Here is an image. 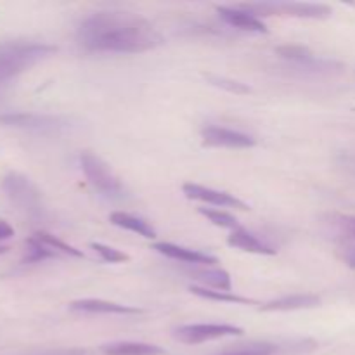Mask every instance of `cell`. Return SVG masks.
<instances>
[{"label": "cell", "mask_w": 355, "mask_h": 355, "mask_svg": "<svg viewBox=\"0 0 355 355\" xmlns=\"http://www.w3.org/2000/svg\"><path fill=\"white\" fill-rule=\"evenodd\" d=\"M44 355H85L80 350H68V352H54V354H44Z\"/></svg>", "instance_id": "f1b7e54d"}, {"label": "cell", "mask_w": 355, "mask_h": 355, "mask_svg": "<svg viewBox=\"0 0 355 355\" xmlns=\"http://www.w3.org/2000/svg\"><path fill=\"white\" fill-rule=\"evenodd\" d=\"M279 347L274 345V343H252V345L239 347V349L227 350V352H222L218 355H274L277 352Z\"/></svg>", "instance_id": "cb8c5ba5"}, {"label": "cell", "mask_w": 355, "mask_h": 355, "mask_svg": "<svg viewBox=\"0 0 355 355\" xmlns=\"http://www.w3.org/2000/svg\"><path fill=\"white\" fill-rule=\"evenodd\" d=\"M35 238L40 239L44 245H47L49 248L54 250L55 253H62V255L75 257V259H83L82 250H76L75 246L68 245V243H64L62 239L55 238V236L49 234V232H37V234H35Z\"/></svg>", "instance_id": "7402d4cb"}, {"label": "cell", "mask_w": 355, "mask_h": 355, "mask_svg": "<svg viewBox=\"0 0 355 355\" xmlns=\"http://www.w3.org/2000/svg\"><path fill=\"white\" fill-rule=\"evenodd\" d=\"M182 191L189 200L203 201V203L214 205V207H220V208L250 210V205H246L245 201L236 198L234 194L225 193V191L211 189V187H205V186H200V184H193V182L184 184Z\"/></svg>", "instance_id": "30bf717a"}, {"label": "cell", "mask_w": 355, "mask_h": 355, "mask_svg": "<svg viewBox=\"0 0 355 355\" xmlns=\"http://www.w3.org/2000/svg\"><path fill=\"white\" fill-rule=\"evenodd\" d=\"M343 260H345L352 269H355V246H350V248L345 250V253H343Z\"/></svg>", "instance_id": "83f0119b"}, {"label": "cell", "mask_w": 355, "mask_h": 355, "mask_svg": "<svg viewBox=\"0 0 355 355\" xmlns=\"http://www.w3.org/2000/svg\"><path fill=\"white\" fill-rule=\"evenodd\" d=\"M55 47L40 42H6L0 44V85L16 78L28 68L54 54Z\"/></svg>", "instance_id": "7a4b0ae2"}, {"label": "cell", "mask_w": 355, "mask_h": 355, "mask_svg": "<svg viewBox=\"0 0 355 355\" xmlns=\"http://www.w3.org/2000/svg\"><path fill=\"white\" fill-rule=\"evenodd\" d=\"M58 255L59 253H55L54 250H51L47 245H44L40 239H37L33 236V238L26 239V253H24L23 262L38 263V262H44V260L47 259H54V257Z\"/></svg>", "instance_id": "ffe728a7"}, {"label": "cell", "mask_w": 355, "mask_h": 355, "mask_svg": "<svg viewBox=\"0 0 355 355\" xmlns=\"http://www.w3.org/2000/svg\"><path fill=\"white\" fill-rule=\"evenodd\" d=\"M110 218L114 225H118V227L127 229V231L130 232H135V234L142 236V238L146 239L156 238V231L151 227L149 222L144 220V218H139L135 217V215L125 214V211H114V214H111Z\"/></svg>", "instance_id": "e0dca14e"}, {"label": "cell", "mask_w": 355, "mask_h": 355, "mask_svg": "<svg viewBox=\"0 0 355 355\" xmlns=\"http://www.w3.org/2000/svg\"><path fill=\"white\" fill-rule=\"evenodd\" d=\"M340 225L345 229L347 234L355 238V217H340Z\"/></svg>", "instance_id": "484cf974"}, {"label": "cell", "mask_w": 355, "mask_h": 355, "mask_svg": "<svg viewBox=\"0 0 355 355\" xmlns=\"http://www.w3.org/2000/svg\"><path fill=\"white\" fill-rule=\"evenodd\" d=\"M90 248L107 263H120V262H128L130 257L127 253L120 252L116 248H111V246L103 245V243H90Z\"/></svg>", "instance_id": "d4e9b609"}, {"label": "cell", "mask_w": 355, "mask_h": 355, "mask_svg": "<svg viewBox=\"0 0 355 355\" xmlns=\"http://www.w3.org/2000/svg\"><path fill=\"white\" fill-rule=\"evenodd\" d=\"M187 274L196 281H200L203 288H210V290L217 291H232L231 276L224 269H217V267L196 269V267H191V269H187Z\"/></svg>", "instance_id": "9a60e30c"}, {"label": "cell", "mask_w": 355, "mask_h": 355, "mask_svg": "<svg viewBox=\"0 0 355 355\" xmlns=\"http://www.w3.org/2000/svg\"><path fill=\"white\" fill-rule=\"evenodd\" d=\"M277 54L283 59L290 61L297 68L305 69V71L318 73V75H335V73L343 71L342 62L335 61V59L319 58V55L312 54L307 47L302 45H283L277 49Z\"/></svg>", "instance_id": "52a82bcc"}, {"label": "cell", "mask_w": 355, "mask_h": 355, "mask_svg": "<svg viewBox=\"0 0 355 355\" xmlns=\"http://www.w3.org/2000/svg\"><path fill=\"white\" fill-rule=\"evenodd\" d=\"M217 12L229 26H234L243 31H253V33H269L266 23L255 14L248 12V10L241 9V7H227V6H218Z\"/></svg>", "instance_id": "7c38bea8"}, {"label": "cell", "mask_w": 355, "mask_h": 355, "mask_svg": "<svg viewBox=\"0 0 355 355\" xmlns=\"http://www.w3.org/2000/svg\"><path fill=\"white\" fill-rule=\"evenodd\" d=\"M0 123L21 130L40 132V134H58L71 127V120L59 114L40 113H9L0 116Z\"/></svg>", "instance_id": "8992f818"}, {"label": "cell", "mask_w": 355, "mask_h": 355, "mask_svg": "<svg viewBox=\"0 0 355 355\" xmlns=\"http://www.w3.org/2000/svg\"><path fill=\"white\" fill-rule=\"evenodd\" d=\"M203 144L208 148H227V149H246L257 144L255 137L245 134V132L232 130V128L217 127L210 125L201 130Z\"/></svg>", "instance_id": "9c48e42d"}, {"label": "cell", "mask_w": 355, "mask_h": 355, "mask_svg": "<svg viewBox=\"0 0 355 355\" xmlns=\"http://www.w3.org/2000/svg\"><path fill=\"white\" fill-rule=\"evenodd\" d=\"M103 352L106 355H163L165 350L156 345H151V343L118 342L104 345Z\"/></svg>", "instance_id": "ac0fdd59"}, {"label": "cell", "mask_w": 355, "mask_h": 355, "mask_svg": "<svg viewBox=\"0 0 355 355\" xmlns=\"http://www.w3.org/2000/svg\"><path fill=\"white\" fill-rule=\"evenodd\" d=\"M243 329L232 324H186L173 329V336L179 342L187 345H198V343L211 342V340L227 338V336H241Z\"/></svg>", "instance_id": "ba28073f"}, {"label": "cell", "mask_w": 355, "mask_h": 355, "mask_svg": "<svg viewBox=\"0 0 355 355\" xmlns=\"http://www.w3.org/2000/svg\"><path fill=\"white\" fill-rule=\"evenodd\" d=\"M189 291L196 295V297L207 298V300H214V302H222V304H236V305L255 304V300H252V298L241 297V295H236L232 293V291H217V290H210V288H203V286H191Z\"/></svg>", "instance_id": "d6986e66"}, {"label": "cell", "mask_w": 355, "mask_h": 355, "mask_svg": "<svg viewBox=\"0 0 355 355\" xmlns=\"http://www.w3.org/2000/svg\"><path fill=\"white\" fill-rule=\"evenodd\" d=\"M80 165H82V170L85 173L87 180L90 182V186L99 191L103 196L113 198V200L123 198V184L120 182V179L111 172L110 166L99 156L90 151H83L80 155Z\"/></svg>", "instance_id": "5b68a950"}, {"label": "cell", "mask_w": 355, "mask_h": 355, "mask_svg": "<svg viewBox=\"0 0 355 355\" xmlns=\"http://www.w3.org/2000/svg\"><path fill=\"white\" fill-rule=\"evenodd\" d=\"M7 250H9V248H6V246H0V255H2V253H6Z\"/></svg>", "instance_id": "f546056e"}, {"label": "cell", "mask_w": 355, "mask_h": 355, "mask_svg": "<svg viewBox=\"0 0 355 355\" xmlns=\"http://www.w3.org/2000/svg\"><path fill=\"white\" fill-rule=\"evenodd\" d=\"M76 40L90 52L141 54L163 45V35L146 17L123 10H103L85 17Z\"/></svg>", "instance_id": "6da1fadb"}, {"label": "cell", "mask_w": 355, "mask_h": 355, "mask_svg": "<svg viewBox=\"0 0 355 355\" xmlns=\"http://www.w3.org/2000/svg\"><path fill=\"white\" fill-rule=\"evenodd\" d=\"M227 245L232 246V248L241 250V252L255 253V255H276V250L272 246L263 243L262 239H259L255 234H252V232L243 227L229 234Z\"/></svg>", "instance_id": "2e32d148"}, {"label": "cell", "mask_w": 355, "mask_h": 355, "mask_svg": "<svg viewBox=\"0 0 355 355\" xmlns=\"http://www.w3.org/2000/svg\"><path fill=\"white\" fill-rule=\"evenodd\" d=\"M73 312H85V314H114V315H135L141 314V309L130 307V305H121L116 302L107 300H94V298H85V300H76L69 305Z\"/></svg>", "instance_id": "4fadbf2b"}, {"label": "cell", "mask_w": 355, "mask_h": 355, "mask_svg": "<svg viewBox=\"0 0 355 355\" xmlns=\"http://www.w3.org/2000/svg\"><path fill=\"white\" fill-rule=\"evenodd\" d=\"M14 236V229L7 224L6 220H0V241L2 239H10Z\"/></svg>", "instance_id": "4316f807"}, {"label": "cell", "mask_w": 355, "mask_h": 355, "mask_svg": "<svg viewBox=\"0 0 355 355\" xmlns=\"http://www.w3.org/2000/svg\"><path fill=\"white\" fill-rule=\"evenodd\" d=\"M2 189L6 191L7 198L16 205L17 210L24 211L31 218H44L45 207L40 191L23 173H7L2 180Z\"/></svg>", "instance_id": "277c9868"}, {"label": "cell", "mask_w": 355, "mask_h": 355, "mask_svg": "<svg viewBox=\"0 0 355 355\" xmlns=\"http://www.w3.org/2000/svg\"><path fill=\"white\" fill-rule=\"evenodd\" d=\"M238 7L259 16H290L300 19H328L331 7L315 2H250L239 3Z\"/></svg>", "instance_id": "3957f363"}, {"label": "cell", "mask_w": 355, "mask_h": 355, "mask_svg": "<svg viewBox=\"0 0 355 355\" xmlns=\"http://www.w3.org/2000/svg\"><path fill=\"white\" fill-rule=\"evenodd\" d=\"M321 304V298L318 295L302 293V295H288V297L276 298L267 304L260 305L262 312H291L304 311V309H314Z\"/></svg>", "instance_id": "5bb4252c"}, {"label": "cell", "mask_w": 355, "mask_h": 355, "mask_svg": "<svg viewBox=\"0 0 355 355\" xmlns=\"http://www.w3.org/2000/svg\"><path fill=\"white\" fill-rule=\"evenodd\" d=\"M153 250H156V252L162 253V255L168 257V259L187 263V266L215 267V263H218V260L215 259V257L208 255V253L186 248V246L180 245H173V243H156V245L153 246Z\"/></svg>", "instance_id": "8fae6325"}, {"label": "cell", "mask_w": 355, "mask_h": 355, "mask_svg": "<svg viewBox=\"0 0 355 355\" xmlns=\"http://www.w3.org/2000/svg\"><path fill=\"white\" fill-rule=\"evenodd\" d=\"M200 214L203 215V217H207L208 220H210L214 225H217V227L231 229V231H238V229H241V225H239L238 218H236L234 215L225 214V211H222V210H214V208H200Z\"/></svg>", "instance_id": "603a6c76"}, {"label": "cell", "mask_w": 355, "mask_h": 355, "mask_svg": "<svg viewBox=\"0 0 355 355\" xmlns=\"http://www.w3.org/2000/svg\"><path fill=\"white\" fill-rule=\"evenodd\" d=\"M205 78H207L208 83H211L214 87H218V89L225 90V92L229 94H236V96H245V94L252 92V89H250L246 83L227 78V76H218V75H214V73H205Z\"/></svg>", "instance_id": "44dd1931"}]
</instances>
